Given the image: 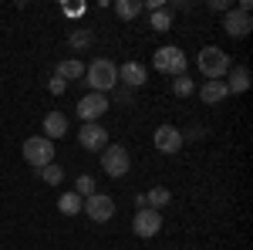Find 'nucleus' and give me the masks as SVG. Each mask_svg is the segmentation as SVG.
Wrapping results in <instances>:
<instances>
[{"label": "nucleus", "instance_id": "nucleus-26", "mask_svg": "<svg viewBox=\"0 0 253 250\" xmlns=\"http://www.w3.org/2000/svg\"><path fill=\"white\" fill-rule=\"evenodd\" d=\"M210 7H213V10H233L230 0H210Z\"/></svg>", "mask_w": 253, "mask_h": 250}, {"label": "nucleus", "instance_id": "nucleus-2", "mask_svg": "<svg viewBox=\"0 0 253 250\" xmlns=\"http://www.w3.org/2000/svg\"><path fill=\"white\" fill-rule=\"evenodd\" d=\"M196 64H199V71L206 75V81H219V78L230 71V54L223 51V48H203L199 51V58H196Z\"/></svg>", "mask_w": 253, "mask_h": 250}, {"label": "nucleus", "instance_id": "nucleus-9", "mask_svg": "<svg viewBox=\"0 0 253 250\" xmlns=\"http://www.w3.org/2000/svg\"><path fill=\"white\" fill-rule=\"evenodd\" d=\"M152 146H156L162 155H175L182 149V132H179L175 125H159L156 132H152Z\"/></svg>", "mask_w": 253, "mask_h": 250}, {"label": "nucleus", "instance_id": "nucleus-13", "mask_svg": "<svg viewBox=\"0 0 253 250\" xmlns=\"http://www.w3.org/2000/svg\"><path fill=\"white\" fill-rule=\"evenodd\" d=\"M226 75H230V81H223V85H226L230 95H240V92L250 88V68H247V64H236V68H230Z\"/></svg>", "mask_w": 253, "mask_h": 250}, {"label": "nucleus", "instance_id": "nucleus-10", "mask_svg": "<svg viewBox=\"0 0 253 250\" xmlns=\"http://www.w3.org/2000/svg\"><path fill=\"white\" fill-rule=\"evenodd\" d=\"M105 112H108V95L88 92V95L78 101V118H81V122H98Z\"/></svg>", "mask_w": 253, "mask_h": 250}, {"label": "nucleus", "instance_id": "nucleus-15", "mask_svg": "<svg viewBox=\"0 0 253 250\" xmlns=\"http://www.w3.org/2000/svg\"><path fill=\"white\" fill-rule=\"evenodd\" d=\"M226 95H230V92H226L223 81H203V88H199V98H203L206 105H219Z\"/></svg>", "mask_w": 253, "mask_h": 250}, {"label": "nucleus", "instance_id": "nucleus-6", "mask_svg": "<svg viewBox=\"0 0 253 250\" xmlns=\"http://www.w3.org/2000/svg\"><path fill=\"white\" fill-rule=\"evenodd\" d=\"M81 210L88 213L95 223H108L112 216H115V200L112 196H105V193H91L88 200H84V206Z\"/></svg>", "mask_w": 253, "mask_h": 250}, {"label": "nucleus", "instance_id": "nucleus-7", "mask_svg": "<svg viewBox=\"0 0 253 250\" xmlns=\"http://www.w3.org/2000/svg\"><path fill=\"white\" fill-rule=\"evenodd\" d=\"M132 230H135V237H142V240H152L159 230H162V213L159 210H138L135 216H132Z\"/></svg>", "mask_w": 253, "mask_h": 250}, {"label": "nucleus", "instance_id": "nucleus-5", "mask_svg": "<svg viewBox=\"0 0 253 250\" xmlns=\"http://www.w3.org/2000/svg\"><path fill=\"white\" fill-rule=\"evenodd\" d=\"M128 166H132V162H128V152H125V146H112V142H108V146H105V149H101V169H105V176H112V179H122V176L128 173Z\"/></svg>", "mask_w": 253, "mask_h": 250}, {"label": "nucleus", "instance_id": "nucleus-20", "mask_svg": "<svg viewBox=\"0 0 253 250\" xmlns=\"http://www.w3.org/2000/svg\"><path fill=\"white\" fill-rule=\"evenodd\" d=\"M115 14L122 20H132V17L142 14V3H138V0H118V3H115Z\"/></svg>", "mask_w": 253, "mask_h": 250}, {"label": "nucleus", "instance_id": "nucleus-17", "mask_svg": "<svg viewBox=\"0 0 253 250\" xmlns=\"http://www.w3.org/2000/svg\"><path fill=\"white\" fill-rule=\"evenodd\" d=\"M54 75H58L61 81H75V78L84 75V64H81V61H75V58L58 61V71H54Z\"/></svg>", "mask_w": 253, "mask_h": 250}, {"label": "nucleus", "instance_id": "nucleus-23", "mask_svg": "<svg viewBox=\"0 0 253 250\" xmlns=\"http://www.w3.org/2000/svg\"><path fill=\"white\" fill-rule=\"evenodd\" d=\"M75 193H78L81 200H88V196L95 193V179H91L88 173H84V176H78V183H75Z\"/></svg>", "mask_w": 253, "mask_h": 250}, {"label": "nucleus", "instance_id": "nucleus-22", "mask_svg": "<svg viewBox=\"0 0 253 250\" xmlns=\"http://www.w3.org/2000/svg\"><path fill=\"white\" fill-rule=\"evenodd\" d=\"M91 41H95V38H91V31H88V27L71 31V48H78V51H81V48H91Z\"/></svg>", "mask_w": 253, "mask_h": 250}, {"label": "nucleus", "instance_id": "nucleus-25", "mask_svg": "<svg viewBox=\"0 0 253 250\" xmlns=\"http://www.w3.org/2000/svg\"><path fill=\"white\" fill-rule=\"evenodd\" d=\"M47 92H51V95H64V92H68V81H61V78L54 75L47 81Z\"/></svg>", "mask_w": 253, "mask_h": 250}, {"label": "nucleus", "instance_id": "nucleus-8", "mask_svg": "<svg viewBox=\"0 0 253 250\" xmlns=\"http://www.w3.org/2000/svg\"><path fill=\"white\" fill-rule=\"evenodd\" d=\"M78 142H81V149H88V152H101L108 146V132L101 129V122H81Z\"/></svg>", "mask_w": 253, "mask_h": 250}, {"label": "nucleus", "instance_id": "nucleus-18", "mask_svg": "<svg viewBox=\"0 0 253 250\" xmlns=\"http://www.w3.org/2000/svg\"><path fill=\"white\" fill-rule=\"evenodd\" d=\"M142 196H145V206H149V210H162V206H169V200H172V193L166 190V186H156V190L142 193Z\"/></svg>", "mask_w": 253, "mask_h": 250}, {"label": "nucleus", "instance_id": "nucleus-21", "mask_svg": "<svg viewBox=\"0 0 253 250\" xmlns=\"http://www.w3.org/2000/svg\"><path fill=\"white\" fill-rule=\"evenodd\" d=\"M152 31H159V34L162 31H172V14L169 10H156L152 14Z\"/></svg>", "mask_w": 253, "mask_h": 250}, {"label": "nucleus", "instance_id": "nucleus-14", "mask_svg": "<svg viewBox=\"0 0 253 250\" xmlns=\"http://www.w3.org/2000/svg\"><path fill=\"white\" fill-rule=\"evenodd\" d=\"M61 135H68V115L64 112H47L44 115V139H61Z\"/></svg>", "mask_w": 253, "mask_h": 250}, {"label": "nucleus", "instance_id": "nucleus-11", "mask_svg": "<svg viewBox=\"0 0 253 250\" xmlns=\"http://www.w3.org/2000/svg\"><path fill=\"white\" fill-rule=\"evenodd\" d=\"M250 27H253V20L250 14H243V10H226V17H223V31L230 34V38H247L250 34Z\"/></svg>", "mask_w": 253, "mask_h": 250}, {"label": "nucleus", "instance_id": "nucleus-4", "mask_svg": "<svg viewBox=\"0 0 253 250\" xmlns=\"http://www.w3.org/2000/svg\"><path fill=\"white\" fill-rule=\"evenodd\" d=\"M24 162H31L34 169L41 166H47V162H54V142L51 139H44V135H31L27 142H24Z\"/></svg>", "mask_w": 253, "mask_h": 250}, {"label": "nucleus", "instance_id": "nucleus-24", "mask_svg": "<svg viewBox=\"0 0 253 250\" xmlns=\"http://www.w3.org/2000/svg\"><path fill=\"white\" fill-rule=\"evenodd\" d=\"M172 92H175V95H179V98H186V95H193V92H196V85H193V78H186V75H182V78H175V85H172Z\"/></svg>", "mask_w": 253, "mask_h": 250}, {"label": "nucleus", "instance_id": "nucleus-16", "mask_svg": "<svg viewBox=\"0 0 253 250\" xmlns=\"http://www.w3.org/2000/svg\"><path fill=\"white\" fill-rule=\"evenodd\" d=\"M81 206H84V200H81L78 193L71 190V193H61V200H58V210L64 213V216H78Z\"/></svg>", "mask_w": 253, "mask_h": 250}, {"label": "nucleus", "instance_id": "nucleus-3", "mask_svg": "<svg viewBox=\"0 0 253 250\" xmlns=\"http://www.w3.org/2000/svg\"><path fill=\"white\" fill-rule=\"evenodd\" d=\"M152 68H156L159 75L182 78L186 75V54H182L175 44H166V48H159L156 54H152Z\"/></svg>", "mask_w": 253, "mask_h": 250}, {"label": "nucleus", "instance_id": "nucleus-19", "mask_svg": "<svg viewBox=\"0 0 253 250\" xmlns=\"http://www.w3.org/2000/svg\"><path fill=\"white\" fill-rule=\"evenodd\" d=\"M38 176L44 179V183H47V186H61V183H64V169H61L58 162H47V166H41Z\"/></svg>", "mask_w": 253, "mask_h": 250}, {"label": "nucleus", "instance_id": "nucleus-12", "mask_svg": "<svg viewBox=\"0 0 253 250\" xmlns=\"http://www.w3.org/2000/svg\"><path fill=\"white\" fill-rule=\"evenodd\" d=\"M118 81H125V88H142V85L149 81V71H145V64H138V61H125V64L118 68Z\"/></svg>", "mask_w": 253, "mask_h": 250}, {"label": "nucleus", "instance_id": "nucleus-1", "mask_svg": "<svg viewBox=\"0 0 253 250\" xmlns=\"http://www.w3.org/2000/svg\"><path fill=\"white\" fill-rule=\"evenodd\" d=\"M84 85L91 88V92H98V95H108L112 88L118 85V68L112 64V61H91L88 68H84Z\"/></svg>", "mask_w": 253, "mask_h": 250}]
</instances>
